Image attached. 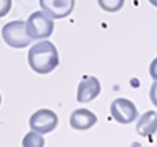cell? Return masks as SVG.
<instances>
[{
  "mask_svg": "<svg viewBox=\"0 0 157 147\" xmlns=\"http://www.w3.org/2000/svg\"><path fill=\"white\" fill-rule=\"evenodd\" d=\"M60 63L57 47L49 41H39L29 50V64L36 74H50Z\"/></svg>",
  "mask_w": 157,
  "mask_h": 147,
  "instance_id": "cell-1",
  "label": "cell"
},
{
  "mask_svg": "<svg viewBox=\"0 0 157 147\" xmlns=\"http://www.w3.org/2000/svg\"><path fill=\"white\" fill-rule=\"evenodd\" d=\"M25 27L32 39H47L54 33V17L46 11H35L27 19Z\"/></svg>",
  "mask_w": 157,
  "mask_h": 147,
  "instance_id": "cell-2",
  "label": "cell"
},
{
  "mask_svg": "<svg viewBox=\"0 0 157 147\" xmlns=\"http://www.w3.org/2000/svg\"><path fill=\"white\" fill-rule=\"evenodd\" d=\"M3 41L14 49H24L32 44V38L27 33V27L24 20H13L8 22L2 28Z\"/></svg>",
  "mask_w": 157,
  "mask_h": 147,
  "instance_id": "cell-3",
  "label": "cell"
},
{
  "mask_svg": "<svg viewBox=\"0 0 157 147\" xmlns=\"http://www.w3.org/2000/svg\"><path fill=\"white\" fill-rule=\"evenodd\" d=\"M110 114L116 122L130 124L138 119V110L132 100L129 99H116L110 105Z\"/></svg>",
  "mask_w": 157,
  "mask_h": 147,
  "instance_id": "cell-4",
  "label": "cell"
},
{
  "mask_svg": "<svg viewBox=\"0 0 157 147\" xmlns=\"http://www.w3.org/2000/svg\"><path fill=\"white\" fill-rule=\"evenodd\" d=\"M30 128L35 131H39L41 135H46V133L54 131L58 125V116L57 113H54L52 110H38L32 114L30 117Z\"/></svg>",
  "mask_w": 157,
  "mask_h": 147,
  "instance_id": "cell-5",
  "label": "cell"
},
{
  "mask_svg": "<svg viewBox=\"0 0 157 147\" xmlns=\"http://www.w3.org/2000/svg\"><path fill=\"white\" fill-rule=\"evenodd\" d=\"M101 94V83L96 77L85 75L82 77L80 83L77 88V102L78 103H88L94 100Z\"/></svg>",
  "mask_w": 157,
  "mask_h": 147,
  "instance_id": "cell-6",
  "label": "cell"
},
{
  "mask_svg": "<svg viewBox=\"0 0 157 147\" xmlns=\"http://www.w3.org/2000/svg\"><path fill=\"white\" fill-rule=\"evenodd\" d=\"M75 5V0H39V6L54 19L69 16Z\"/></svg>",
  "mask_w": 157,
  "mask_h": 147,
  "instance_id": "cell-7",
  "label": "cell"
},
{
  "mask_svg": "<svg viewBox=\"0 0 157 147\" xmlns=\"http://www.w3.org/2000/svg\"><path fill=\"white\" fill-rule=\"evenodd\" d=\"M96 122H98V116L86 108H78V110L72 111V114L69 117V125L78 131L91 128L93 125H96Z\"/></svg>",
  "mask_w": 157,
  "mask_h": 147,
  "instance_id": "cell-8",
  "label": "cell"
},
{
  "mask_svg": "<svg viewBox=\"0 0 157 147\" xmlns=\"http://www.w3.org/2000/svg\"><path fill=\"white\" fill-rule=\"evenodd\" d=\"M157 131V113L146 111L137 121V133L140 136H151Z\"/></svg>",
  "mask_w": 157,
  "mask_h": 147,
  "instance_id": "cell-9",
  "label": "cell"
},
{
  "mask_svg": "<svg viewBox=\"0 0 157 147\" xmlns=\"http://www.w3.org/2000/svg\"><path fill=\"white\" fill-rule=\"evenodd\" d=\"M46 142H44V138L39 131H35L32 130L30 133H27V135L24 136L22 139V145L24 147H43Z\"/></svg>",
  "mask_w": 157,
  "mask_h": 147,
  "instance_id": "cell-10",
  "label": "cell"
},
{
  "mask_svg": "<svg viewBox=\"0 0 157 147\" xmlns=\"http://www.w3.org/2000/svg\"><path fill=\"white\" fill-rule=\"evenodd\" d=\"M99 6L107 13H116L124 6V0H98Z\"/></svg>",
  "mask_w": 157,
  "mask_h": 147,
  "instance_id": "cell-11",
  "label": "cell"
},
{
  "mask_svg": "<svg viewBox=\"0 0 157 147\" xmlns=\"http://www.w3.org/2000/svg\"><path fill=\"white\" fill-rule=\"evenodd\" d=\"M11 9V0H0V17H5Z\"/></svg>",
  "mask_w": 157,
  "mask_h": 147,
  "instance_id": "cell-12",
  "label": "cell"
},
{
  "mask_svg": "<svg viewBox=\"0 0 157 147\" xmlns=\"http://www.w3.org/2000/svg\"><path fill=\"white\" fill-rule=\"evenodd\" d=\"M149 97H151L152 105H154V106H157V80H154V83H152V86H151Z\"/></svg>",
  "mask_w": 157,
  "mask_h": 147,
  "instance_id": "cell-13",
  "label": "cell"
},
{
  "mask_svg": "<svg viewBox=\"0 0 157 147\" xmlns=\"http://www.w3.org/2000/svg\"><path fill=\"white\" fill-rule=\"evenodd\" d=\"M149 75L152 77V80H157V58H154L149 66Z\"/></svg>",
  "mask_w": 157,
  "mask_h": 147,
  "instance_id": "cell-14",
  "label": "cell"
},
{
  "mask_svg": "<svg viewBox=\"0 0 157 147\" xmlns=\"http://www.w3.org/2000/svg\"><path fill=\"white\" fill-rule=\"evenodd\" d=\"M149 3H151L152 6H157V0H149Z\"/></svg>",
  "mask_w": 157,
  "mask_h": 147,
  "instance_id": "cell-15",
  "label": "cell"
},
{
  "mask_svg": "<svg viewBox=\"0 0 157 147\" xmlns=\"http://www.w3.org/2000/svg\"><path fill=\"white\" fill-rule=\"evenodd\" d=\"M0 103H2V96H0Z\"/></svg>",
  "mask_w": 157,
  "mask_h": 147,
  "instance_id": "cell-16",
  "label": "cell"
}]
</instances>
